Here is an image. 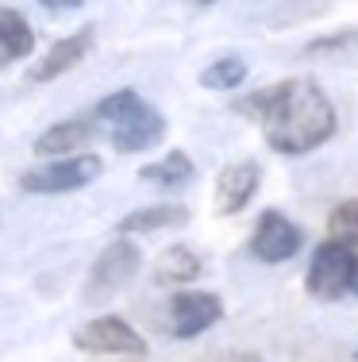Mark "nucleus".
Masks as SVG:
<instances>
[{"label":"nucleus","mask_w":358,"mask_h":362,"mask_svg":"<svg viewBox=\"0 0 358 362\" xmlns=\"http://www.w3.org/2000/svg\"><path fill=\"white\" fill-rule=\"evenodd\" d=\"M105 162L97 154H66L58 162H47V166H35L20 177V189L28 193H73V189H85L100 177Z\"/></svg>","instance_id":"3"},{"label":"nucleus","mask_w":358,"mask_h":362,"mask_svg":"<svg viewBox=\"0 0 358 362\" xmlns=\"http://www.w3.org/2000/svg\"><path fill=\"white\" fill-rule=\"evenodd\" d=\"M89 42L93 35L89 31H78V35H66V39H58L54 47L47 50V58L31 70V81L42 85V81H54V77H62L66 70H73V66H81V58L89 54Z\"/></svg>","instance_id":"11"},{"label":"nucleus","mask_w":358,"mask_h":362,"mask_svg":"<svg viewBox=\"0 0 358 362\" xmlns=\"http://www.w3.org/2000/svg\"><path fill=\"white\" fill-rule=\"evenodd\" d=\"M301 243H304L301 228L278 209L262 212L254 231H251V255L262 258V262H289V258H297Z\"/></svg>","instance_id":"7"},{"label":"nucleus","mask_w":358,"mask_h":362,"mask_svg":"<svg viewBox=\"0 0 358 362\" xmlns=\"http://www.w3.org/2000/svg\"><path fill=\"white\" fill-rule=\"evenodd\" d=\"M347 42H358V31H343V35H331V39H316L309 50H339Z\"/></svg>","instance_id":"18"},{"label":"nucleus","mask_w":358,"mask_h":362,"mask_svg":"<svg viewBox=\"0 0 358 362\" xmlns=\"http://www.w3.org/2000/svg\"><path fill=\"white\" fill-rule=\"evenodd\" d=\"M239 108L258 119L266 146L278 154H309L335 135V105L309 77H289L258 89Z\"/></svg>","instance_id":"1"},{"label":"nucleus","mask_w":358,"mask_h":362,"mask_svg":"<svg viewBox=\"0 0 358 362\" xmlns=\"http://www.w3.org/2000/svg\"><path fill=\"white\" fill-rule=\"evenodd\" d=\"M258 181H262L258 162H235V166L220 170V177H216V212L220 216L243 212L246 204L254 201V193H258Z\"/></svg>","instance_id":"9"},{"label":"nucleus","mask_w":358,"mask_h":362,"mask_svg":"<svg viewBox=\"0 0 358 362\" xmlns=\"http://www.w3.org/2000/svg\"><path fill=\"white\" fill-rule=\"evenodd\" d=\"M201 270H204L201 255L177 243V247H169V251L158 255V262H155V281H158V286H181V281L201 278Z\"/></svg>","instance_id":"14"},{"label":"nucleus","mask_w":358,"mask_h":362,"mask_svg":"<svg viewBox=\"0 0 358 362\" xmlns=\"http://www.w3.org/2000/svg\"><path fill=\"white\" fill-rule=\"evenodd\" d=\"M193 4H216V0H193Z\"/></svg>","instance_id":"23"},{"label":"nucleus","mask_w":358,"mask_h":362,"mask_svg":"<svg viewBox=\"0 0 358 362\" xmlns=\"http://www.w3.org/2000/svg\"><path fill=\"white\" fill-rule=\"evenodd\" d=\"M189 223V209L185 204H155V209H135L119 220V235H147V231L177 228Z\"/></svg>","instance_id":"13"},{"label":"nucleus","mask_w":358,"mask_h":362,"mask_svg":"<svg viewBox=\"0 0 358 362\" xmlns=\"http://www.w3.org/2000/svg\"><path fill=\"white\" fill-rule=\"evenodd\" d=\"M93 139H97V116H73V119H58L54 127H47L31 151H35L39 158H50V154L85 151Z\"/></svg>","instance_id":"10"},{"label":"nucleus","mask_w":358,"mask_h":362,"mask_svg":"<svg viewBox=\"0 0 358 362\" xmlns=\"http://www.w3.org/2000/svg\"><path fill=\"white\" fill-rule=\"evenodd\" d=\"M354 247L339 243V239H328L320 243V251L312 255L309 262V278L304 286L316 300H339L343 293H351V274H354Z\"/></svg>","instance_id":"4"},{"label":"nucleus","mask_w":358,"mask_h":362,"mask_svg":"<svg viewBox=\"0 0 358 362\" xmlns=\"http://www.w3.org/2000/svg\"><path fill=\"white\" fill-rule=\"evenodd\" d=\"M216 362H262V358L251 355V351H235V355H224V358H216Z\"/></svg>","instance_id":"19"},{"label":"nucleus","mask_w":358,"mask_h":362,"mask_svg":"<svg viewBox=\"0 0 358 362\" xmlns=\"http://www.w3.org/2000/svg\"><path fill=\"white\" fill-rule=\"evenodd\" d=\"M351 293L358 297V258H354V274H351Z\"/></svg>","instance_id":"20"},{"label":"nucleus","mask_w":358,"mask_h":362,"mask_svg":"<svg viewBox=\"0 0 358 362\" xmlns=\"http://www.w3.org/2000/svg\"><path fill=\"white\" fill-rule=\"evenodd\" d=\"M139 262H143V251L135 243H127V239L108 243L105 251L97 255L93 270H89L85 297H89V300H105V297H112V293H119L127 281L135 278V274H139Z\"/></svg>","instance_id":"5"},{"label":"nucleus","mask_w":358,"mask_h":362,"mask_svg":"<svg viewBox=\"0 0 358 362\" xmlns=\"http://www.w3.org/2000/svg\"><path fill=\"white\" fill-rule=\"evenodd\" d=\"M193 174H197V166H193V158L185 151H169L166 158L139 170V177L155 181V185H185V181H193Z\"/></svg>","instance_id":"15"},{"label":"nucleus","mask_w":358,"mask_h":362,"mask_svg":"<svg viewBox=\"0 0 358 362\" xmlns=\"http://www.w3.org/2000/svg\"><path fill=\"white\" fill-rule=\"evenodd\" d=\"M354 362H358V351H354Z\"/></svg>","instance_id":"24"},{"label":"nucleus","mask_w":358,"mask_h":362,"mask_svg":"<svg viewBox=\"0 0 358 362\" xmlns=\"http://www.w3.org/2000/svg\"><path fill=\"white\" fill-rule=\"evenodd\" d=\"M169 316H174L177 339H197L204 327H212L224 316V300L216 293H177L169 300Z\"/></svg>","instance_id":"8"},{"label":"nucleus","mask_w":358,"mask_h":362,"mask_svg":"<svg viewBox=\"0 0 358 362\" xmlns=\"http://www.w3.org/2000/svg\"><path fill=\"white\" fill-rule=\"evenodd\" d=\"M39 4H47V8H58V4H62V0H39Z\"/></svg>","instance_id":"21"},{"label":"nucleus","mask_w":358,"mask_h":362,"mask_svg":"<svg viewBox=\"0 0 358 362\" xmlns=\"http://www.w3.org/2000/svg\"><path fill=\"white\" fill-rule=\"evenodd\" d=\"M97 124L108 127V139L119 154H139V151H150V146L162 143L166 135V119L155 105L139 97L135 89H119L112 97H105L97 105Z\"/></svg>","instance_id":"2"},{"label":"nucleus","mask_w":358,"mask_h":362,"mask_svg":"<svg viewBox=\"0 0 358 362\" xmlns=\"http://www.w3.org/2000/svg\"><path fill=\"white\" fill-rule=\"evenodd\" d=\"M62 4H70V8H78V4H85V0H62Z\"/></svg>","instance_id":"22"},{"label":"nucleus","mask_w":358,"mask_h":362,"mask_svg":"<svg viewBox=\"0 0 358 362\" xmlns=\"http://www.w3.org/2000/svg\"><path fill=\"white\" fill-rule=\"evenodd\" d=\"M31 50H35V31L23 20V12L0 8V70H8L12 62L28 58Z\"/></svg>","instance_id":"12"},{"label":"nucleus","mask_w":358,"mask_h":362,"mask_svg":"<svg viewBox=\"0 0 358 362\" xmlns=\"http://www.w3.org/2000/svg\"><path fill=\"white\" fill-rule=\"evenodd\" d=\"M328 239H339V243H347V247L358 243V197H351V201H343V204L331 209Z\"/></svg>","instance_id":"17"},{"label":"nucleus","mask_w":358,"mask_h":362,"mask_svg":"<svg viewBox=\"0 0 358 362\" xmlns=\"http://www.w3.org/2000/svg\"><path fill=\"white\" fill-rule=\"evenodd\" d=\"M73 347L85 351V355H131V358L147 355V339L119 316H97V320L78 327Z\"/></svg>","instance_id":"6"},{"label":"nucleus","mask_w":358,"mask_h":362,"mask_svg":"<svg viewBox=\"0 0 358 362\" xmlns=\"http://www.w3.org/2000/svg\"><path fill=\"white\" fill-rule=\"evenodd\" d=\"M246 81V62L243 58H216L212 66H204L201 70V85L204 89H216V93H232L239 85Z\"/></svg>","instance_id":"16"}]
</instances>
